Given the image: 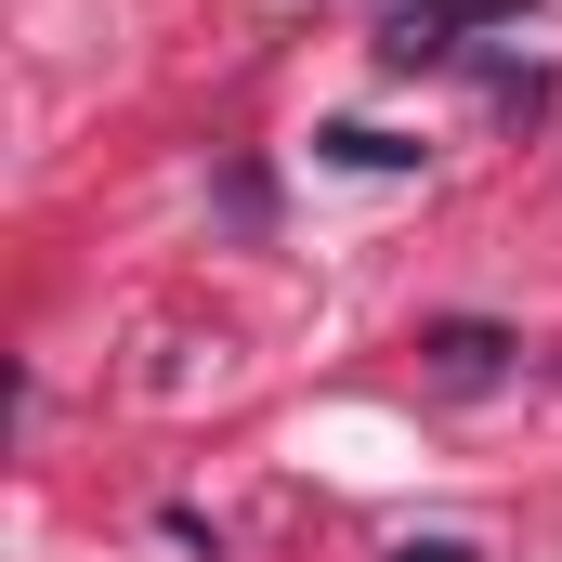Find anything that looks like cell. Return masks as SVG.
Returning a JSON list of instances; mask_svg holds the SVG:
<instances>
[{"mask_svg":"<svg viewBox=\"0 0 562 562\" xmlns=\"http://www.w3.org/2000/svg\"><path fill=\"white\" fill-rule=\"evenodd\" d=\"M550 0H393L380 26H367V53L393 66V79H419V66H458V40L471 26H537Z\"/></svg>","mask_w":562,"mask_h":562,"instance_id":"obj_1","label":"cell"},{"mask_svg":"<svg viewBox=\"0 0 562 562\" xmlns=\"http://www.w3.org/2000/svg\"><path fill=\"white\" fill-rule=\"evenodd\" d=\"M510 353H524V340H510L497 314H431V327H419V367L445 380V393H484V380H510Z\"/></svg>","mask_w":562,"mask_h":562,"instance_id":"obj_2","label":"cell"},{"mask_svg":"<svg viewBox=\"0 0 562 562\" xmlns=\"http://www.w3.org/2000/svg\"><path fill=\"white\" fill-rule=\"evenodd\" d=\"M314 157H327V170H419L431 144H406V132H367V119H327V132H314Z\"/></svg>","mask_w":562,"mask_h":562,"instance_id":"obj_3","label":"cell"},{"mask_svg":"<svg viewBox=\"0 0 562 562\" xmlns=\"http://www.w3.org/2000/svg\"><path fill=\"white\" fill-rule=\"evenodd\" d=\"M393 562H484L471 537H393Z\"/></svg>","mask_w":562,"mask_h":562,"instance_id":"obj_4","label":"cell"}]
</instances>
